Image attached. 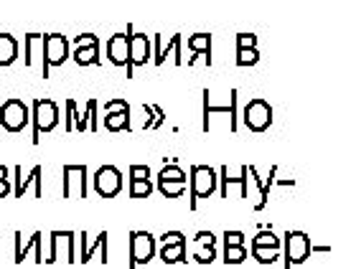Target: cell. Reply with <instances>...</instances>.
Segmentation results:
<instances>
[{"mask_svg": "<svg viewBox=\"0 0 356 269\" xmlns=\"http://www.w3.org/2000/svg\"><path fill=\"white\" fill-rule=\"evenodd\" d=\"M176 244H186V236L181 232H165L161 236V247H176Z\"/></svg>", "mask_w": 356, "mask_h": 269, "instance_id": "cell-38", "label": "cell"}, {"mask_svg": "<svg viewBox=\"0 0 356 269\" xmlns=\"http://www.w3.org/2000/svg\"><path fill=\"white\" fill-rule=\"evenodd\" d=\"M107 59H110L112 67L127 69V36L125 33H115V36L107 41Z\"/></svg>", "mask_w": 356, "mask_h": 269, "instance_id": "cell-16", "label": "cell"}, {"mask_svg": "<svg viewBox=\"0 0 356 269\" xmlns=\"http://www.w3.org/2000/svg\"><path fill=\"white\" fill-rule=\"evenodd\" d=\"M188 46H191L193 53L204 56V64H207V67L214 64V59H211V33H193V36L188 38Z\"/></svg>", "mask_w": 356, "mask_h": 269, "instance_id": "cell-18", "label": "cell"}, {"mask_svg": "<svg viewBox=\"0 0 356 269\" xmlns=\"http://www.w3.org/2000/svg\"><path fill=\"white\" fill-rule=\"evenodd\" d=\"M18 59V41L10 33H0V67H13Z\"/></svg>", "mask_w": 356, "mask_h": 269, "instance_id": "cell-19", "label": "cell"}, {"mask_svg": "<svg viewBox=\"0 0 356 269\" xmlns=\"http://www.w3.org/2000/svg\"><path fill=\"white\" fill-rule=\"evenodd\" d=\"M158 252V241L150 232H130V264L127 269H138V264H148Z\"/></svg>", "mask_w": 356, "mask_h": 269, "instance_id": "cell-8", "label": "cell"}, {"mask_svg": "<svg viewBox=\"0 0 356 269\" xmlns=\"http://www.w3.org/2000/svg\"><path fill=\"white\" fill-rule=\"evenodd\" d=\"M61 173H64V191H61V196H64V198H74V196H79V198H87V196H89L87 165H84V163H79V165L67 163L64 168H61Z\"/></svg>", "mask_w": 356, "mask_h": 269, "instance_id": "cell-10", "label": "cell"}, {"mask_svg": "<svg viewBox=\"0 0 356 269\" xmlns=\"http://www.w3.org/2000/svg\"><path fill=\"white\" fill-rule=\"evenodd\" d=\"M282 269H293L296 264L308 262V257L313 254V241L308 234L303 232H285V241H282Z\"/></svg>", "mask_w": 356, "mask_h": 269, "instance_id": "cell-3", "label": "cell"}, {"mask_svg": "<svg viewBox=\"0 0 356 269\" xmlns=\"http://www.w3.org/2000/svg\"><path fill=\"white\" fill-rule=\"evenodd\" d=\"M125 36H127V79H133L135 76V69L145 67L150 61V38L145 33H138L135 26H127L125 28Z\"/></svg>", "mask_w": 356, "mask_h": 269, "instance_id": "cell-6", "label": "cell"}, {"mask_svg": "<svg viewBox=\"0 0 356 269\" xmlns=\"http://www.w3.org/2000/svg\"><path fill=\"white\" fill-rule=\"evenodd\" d=\"M260 59V49H237V67H254Z\"/></svg>", "mask_w": 356, "mask_h": 269, "instance_id": "cell-32", "label": "cell"}, {"mask_svg": "<svg viewBox=\"0 0 356 269\" xmlns=\"http://www.w3.org/2000/svg\"><path fill=\"white\" fill-rule=\"evenodd\" d=\"M104 128L110 132H130V112H112L104 114Z\"/></svg>", "mask_w": 356, "mask_h": 269, "instance_id": "cell-22", "label": "cell"}, {"mask_svg": "<svg viewBox=\"0 0 356 269\" xmlns=\"http://www.w3.org/2000/svg\"><path fill=\"white\" fill-rule=\"evenodd\" d=\"M150 112L156 114V125H158V130H161L163 128V122H165V112L158 105H150Z\"/></svg>", "mask_w": 356, "mask_h": 269, "instance_id": "cell-43", "label": "cell"}, {"mask_svg": "<svg viewBox=\"0 0 356 269\" xmlns=\"http://www.w3.org/2000/svg\"><path fill=\"white\" fill-rule=\"evenodd\" d=\"M229 186H239V193L242 198H247V165H242V173H239L237 178H232L229 175V168L222 165V198L229 196Z\"/></svg>", "mask_w": 356, "mask_h": 269, "instance_id": "cell-17", "label": "cell"}, {"mask_svg": "<svg viewBox=\"0 0 356 269\" xmlns=\"http://www.w3.org/2000/svg\"><path fill=\"white\" fill-rule=\"evenodd\" d=\"M92 186L99 198H115L122 191V173L115 165H99L92 178Z\"/></svg>", "mask_w": 356, "mask_h": 269, "instance_id": "cell-9", "label": "cell"}, {"mask_svg": "<svg viewBox=\"0 0 356 269\" xmlns=\"http://www.w3.org/2000/svg\"><path fill=\"white\" fill-rule=\"evenodd\" d=\"M49 257L44 259V264H56L59 262V239H61V232H51L49 234Z\"/></svg>", "mask_w": 356, "mask_h": 269, "instance_id": "cell-33", "label": "cell"}, {"mask_svg": "<svg viewBox=\"0 0 356 269\" xmlns=\"http://www.w3.org/2000/svg\"><path fill=\"white\" fill-rule=\"evenodd\" d=\"M13 191V186H10V180H0V198H6L8 193Z\"/></svg>", "mask_w": 356, "mask_h": 269, "instance_id": "cell-44", "label": "cell"}, {"mask_svg": "<svg viewBox=\"0 0 356 269\" xmlns=\"http://www.w3.org/2000/svg\"><path fill=\"white\" fill-rule=\"evenodd\" d=\"M252 247H270V249H280V239L275 236L270 229H265V232H257L254 234V239H252Z\"/></svg>", "mask_w": 356, "mask_h": 269, "instance_id": "cell-30", "label": "cell"}, {"mask_svg": "<svg viewBox=\"0 0 356 269\" xmlns=\"http://www.w3.org/2000/svg\"><path fill=\"white\" fill-rule=\"evenodd\" d=\"M76 67H99V46L95 49H74L72 53Z\"/></svg>", "mask_w": 356, "mask_h": 269, "instance_id": "cell-23", "label": "cell"}, {"mask_svg": "<svg viewBox=\"0 0 356 269\" xmlns=\"http://www.w3.org/2000/svg\"><path fill=\"white\" fill-rule=\"evenodd\" d=\"M31 122H33V145H38V137L51 132L59 125V105L54 99H33L31 102Z\"/></svg>", "mask_w": 356, "mask_h": 269, "instance_id": "cell-4", "label": "cell"}, {"mask_svg": "<svg viewBox=\"0 0 356 269\" xmlns=\"http://www.w3.org/2000/svg\"><path fill=\"white\" fill-rule=\"evenodd\" d=\"M250 254H252L260 264H273V262H277V257H280V249L252 247V249H250Z\"/></svg>", "mask_w": 356, "mask_h": 269, "instance_id": "cell-28", "label": "cell"}, {"mask_svg": "<svg viewBox=\"0 0 356 269\" xmlns=\"http://www.w3.org/2000/svg\"><path fill=\"white\" fill-rule=\"evenodd\" d=\"M26 51H23V64L26 67H33L36 64V46H41V33H26Z\"/></svg>", "mask_w": 356, "mask_h": 269, "instance_id": "cell-25", "label": "cell"}, {"mask_svg": "<svg viewBox=\"0 0 356 269\" xmlns=\"http://www.w3.org/2000/svg\"><path fill=\"white\" fill-rule=\"evenodd\" d=\"M193 241H196L199 247H214V244H216V236L211 232H199L196 236H193Z\"/></svg>", "mask_w": 356, "mask_h": 269, "instance_id": "cell-42", "label": "cell"}, {"mask_svg": "<svg viewBox=\"0 0 356 269\" xmlns=\"http://www.w3.org/2000/svg\"><path fill=\"white\" fill-rule=\"evenodd\" d=\"M41 165H33L31 168V173H29V178H23V168H21V163L15 165L13 168V175H15V186H13V196L15 198H21L23 193H26V188L29 186H33L36 188V201L44 196V191H41Z\"/></svg>", "mask_w": 356, "mask_h": 269, "instance_id": "cell-13", "label": "cell"}, {"mask_svg": "<svg viewBox=\"0 0 356 269\" xmlns=\"http://www.w3.org/2000/svg\"><path fill=\"white\" fill-rule=\"evenodd\" d=\"M161 262L184 264L186 262V244H176V247H161Z\"/></svg>", "mask_w": 356, "mask_h": 269, "instance_id": "cell-26", "label": "cell"}, {"mask_svg": "<svg viewBox=\"0 0 356 269\" xmlns=\"http://www.w3.org/2000/svg\"><path fill=\"white\" fill-rule=\"evenodd\" d=\"M79 264H87L92 262V254H95L97 249L102 252V264L110 262V257H107V232H99V236H97L95 241H87V232H79Z\"/></svg>", "mask_w": 356, "mask_h": 269, "instance_id": "cell-14", "label": "cell"}, {"mask_svg": "<svg viewBox=\"0 0 356 269\" xmlns=\"http://www.w3.org/2000/svg\"><path fill=\"white\" fill-rule=\"evenodd\" d=\"M158 191L165 198H181L186 193V183H178V180H158Z\"/></svg>", "mask_w": 356, "mask_h": 269, "instance_id": "cell-27", "label": "cell"}, {"mask_svg": "<svg viewBox=\"0 0 356 269\" xmlns=\"http://www.w3.org/2000/svg\"><path fill=\"white\" fill-rule=\"evenodd\" d=\"M153 183L150 180H130V198L138 201V198H148L153 193Z\"/></svg>", "mask_w": 356, "mask_h": 269, "instance_id": "cell-29", "label": "cell"}, {"mask_svg": "<svg viewBox=\"0 0 356 269\" xmlns=\"http://www.w3.org/2000/svg\"><path fill=\"white\" fill-rule=\"evenodd\" d=\"M13 241H15V254H13V262L21 264L26 262V257L33 254V262L36 264H44V234L41 232H33V236H31V241H23L21 232L13 234Z\"/></svg>", "mask_w": 356, "mask_h": 269, "instance_id": "cell-12", "label": "cell"}, {"mask_svg": "<svg viewBox=\"0 0 356 269\" xmlns=\"http://www.w3.org/2000/svg\"><path fill=\"white\" fill-rule=\"evenodd\" d=\"M31 122V110L23 99H6L0 105V125L8 132H23Z\"/></svg>", "mask_w": 356, "mask_h": 269, "instance_id": "cell-7", "label": "cell"}, {"mask_svg": "<svg viewBox=\"0 0 356 269\" xmlns=\"http://www.w3.org/2000/svg\"><path fill=\"white\" fill-rule=\"evenodd\" d=\"M79 110H76V99H67V125H64V130L67 132H74V125L79 122Z\"/></svg>", "mask_w": 356, "mask_h": 269, "instance_id": "cell-34", "label": "cell"}, {"mask_svg": "<svg viewBox=\"0 0 356 269\" xmlns=\"http://www.w3.org/2000/svg\"><path fill=\"white\" fill-rule=\"evenodd\" d=\"M224 247H245L242 232H224Z\"/></svg>", "mask_w": 356, "mask_h": 269, "instance_id": "cell-39", "label": "cell"}, {"mask_svg": "<svg viewBox=\"0 0 356 269\" xmlns=\"http://www.w3.org/2000/svg\"><path fill=\"white\" fill-rule=\"evenodd\" d=\"M216 259V247H199V252L193 254V262L199 264H211Z\"/></svg>", "mask_w": 356, "mask_h": 269, "instance_id": "cell-35", "label": "cell"}, {"mask_svg": "<svg viewBox=\"0 0 356 269\" xmlns=\"http://www.w3.org/2000/svg\"><path fill=\"white\" fill-rule=\"evenodd\" d=\"M237 49H257L254 33H237Z\"/></svg>", "mask_w": 356, "mask_h": 269, "instance_id": "cell-41", "label": "cell"}, {"mask_svg": "<svg viewBox=\"0 0 356 269\" xmlns=\"http://www.w3.org/2000/svg\"><path fill=\"white\" fill-rule=\"evenodd\" d=\"M171 53H176V67H181V33H176V36L168 41L165 49H156V59H153V64H156V67H163V61L168 59Z\"/></svg>", "mask_w": 356, "mask_h": 269, "instance_id": "cell-21", "label": "cell"}, {"mask_svg": "<svg viewBox=\"0 0 356 269\" xmlns=\"http://www.w3.org/2000/svg\"><path fill=\"white\" fill-rule=\"evenodd\" d=\"M188 183H191V203L188 206H191V211H196L201 198H209L216 191L219 175L209 165H193L191 171H188Z\"/></svg>", "mask_w": 356, "mask_h": 269, "instance_id": "cell-5", "label": "cell"}, {"mask_svg": "<svg viewBox=\"0 0 356 269\" xmlns=\"http://www.w3.org/2000/svg\"><path fill=\"white\" fill-rule=\"evenodd\" d=\"M69 59V38L64 33H41V79H49L51 69L64 67Z\"/></svg>", "mask_w": 356, "mask_h": 269, "instance_id": "cell-1", "label": "cell"}, {"mask_svg": "<svg viewBox=\"0 0 356 269\" xmlns=\"http://www.w3.org/2000/svg\"><path fill=\"white\" fill-rule=\"evenodd\" d=\"M95 46H99V38L95 33H79L74 38V49H95Z\"/></svg>", "mask_w": 356, "mask_h": 269, "instance_id": "cell-36", "label": "cell"}, {"mask_svg": "<svg viewBox=\"0 0 356 269\" xmlns=\"http://www.w3.org/2000/svg\"><path fill=\"white\" fill-rule=\"evenodd\" d=\"M0 180H8V168H6V165H0Z\"/></svg>", "mask_w": 356, "mask_h": 269, "instance_id": "cell-45", "label": "cell"}, {"mask_svg": "<svg viewBox=\"0 0 356 269\" xmlns=\"http://www.w3.org/2000/svg\"><path fill=\"white\" fill-rule=\"evenodd\" d=\"M130 180H150L148 165H130Z\"/></svg>", "mask_w": 356, "mask_h": 269, "instance_id": "cell-40", "label": "cell"}, {"mask_svg": "<svg viewBox=\"0 0 356 269\" xmlns=\"http://www.w3.org/2000/svg\"><path fill=\"white\" fill-rule=\"evenodd\" d=\"M112 112H130L127 99H110V102H104V114H112Z\"/></svg>", "mask_w": 356, "mask_h": 269, "instance_id": "cell-37", "label": "cell"}, {"mask_svg": "<svg viewBox=\"0 0 356 269\" xmlns=\"http://www.w3.org/2000/svg\"><path fill=\"white\" fill-rule=\"evenodd\" d=\"M247 257L250 252L245 247H224V264H242L247 262Z\"/></svg>", "mask_w": 356, "mask_h": 269, "instance_id": "cell-31", "label": "cell"}, {"mask_svg": "<svg viewBox=\"0 0 356 269\" xmlns=\"http://www.w3.org/2000/svg\"><path fill=\"white\" fill-rule=\"evenodd\" d=\"M158 180H178V183H188V173L181 168V163H165L158 173Z\"/></svg>", "mask_w": 356, "mask_h": 269, "instance_id": "cell-24", "label": "cell"}, {"mask_svg": "<svg viewBox=\"0 0 356 269\" xmlns=\"http://www.w3.org/2000/svg\"><path fill=\"white\" fill-rule=\"evenodd\" d=\"M97 130H99V122H97V99H89L87 110H84V114L74 125V132H97Z\"/></svg>", "mask_w": 356, "mask_h": 269, "instance_id": "cell-20", "label": "cell"}, {"mask_svg": "<svg viewBox=\"0 0 356 269\" xmlns=\"http://www.w3.org/2000/svg\"><path fill=\"white\" fill-rule=\"evenodd\" d=\"M247 175H252L254 180H257V188H260V203L254 206V211H262L267 206V198H270V191L275 188V180H277V165H273L270 168V175H267L265 180H262V175L257 171H254V165H247Z\"/></svg>", "mask_w": 356, "mask_h": 269, "instance_id": "cell-15", "label": "cell"}, {"mask_svg": "<svg viewBox=\"0 0 356 269\" xmlns=\"http://www.w3.org/2000/svg\"><path fill=\"white\" fill-rule=\"evenodd\" d=\"M239 92L232 89L229 92V102L227 105H211V92L204 89L201 92V110H204V117H201V130L209 132L211 130V114H227L229 117V130L232 132H237L239 130Z\"/></svg>", "mask_w": 356, "mask_h": 269, "instance_id": "cell-2", "label": "cell"}, {"mask_svg": "<svg viewBox=\"0 0 356 269\" xmlns=\"http://www.w3.org/2000/svg\"><path fill=\"white\" fill-rule=\"evenodd\" d=\"M245 125L252 132H267L273 125V107L265 99H250L245 105Z\"/></svg>", "mask_w": 356, "mask_h": 269, "instance_id": "cell-11", "label": "cell"}]
</instances>
